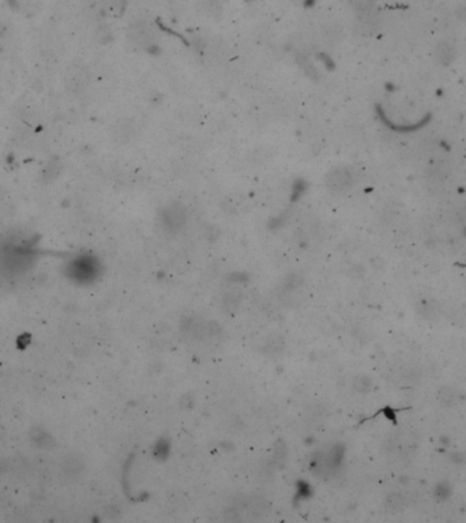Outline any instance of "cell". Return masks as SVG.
I'll list each match as a JSON object with an SVG mask.
<instances>
[{"instance_id":"1","label":"cell","mask_w":466,"mask_h":523,"mask_svg":"<svg viewBox=\"0 0 466 523\" xmlns=\"http://www.w3.org/2000/svg\"><path fill=\"white\" fill-rule=\"evenodd\" d=\"M354 183V174L350 171L349 168L339 167L335 168L330 173L326 176V187L327 190L334 192V194H341L349 190L350 187L353 186Z\"/></svg>"},{"instance_id":"2","label":"cell","mask_w":466,"mask_h":523,"mask_svg":"<svg viewBox=\"0 0 466 523\" xmlns=\"http://www.w3.org/2000/svg\"><path fill=\"white\" fill-rule=\"evenodd\" d=\"M130 37L136 47L144 48V49H149L153 45H155V40H157L154 29L146 22H136V24L132 25L131 30H130Z\"/></svg>"},{"instance_id":"3","label":"cell","mask_w":466,"mask_h":523,"mask_svg":"<svg viewBox=\"0 0 466 523\" xmlns=\"http://www.w3.org/2000/svg\"><path fill=\"white\" fill-rule=\"evenodd\" d=\"M163 221L164 224L169 226L172 229L180 228L184 221H186V213H184V209L182 206L175 205L168 207L165 211L163 213Z\"/></svg>"},{"instance_id":"4","label":"cell","mask_w":466,"mask_h":523,"mask_svg":"<svg viewBox=\"0 0 466 523\" xmlns=\"http://www.w3.org/2000/svg\"><path fill=\"white\" fill-rule=\"evenodd\" d=\"M435 58L438 59L439 63H442L444 66H449V64L454 62L455 59L454 47H451L450 44L447 43L439 44L435 49Z\"/></svg>"},{"instance_id":"5","label":"cell","mask_w":466,"mask_h":523,"mask_svg":"<svg viewBox=\"0 0 466 523\" xmlns=\"http://www.w3.org/2000/svg\"><path fill=\"white\" fill-rule=\"evenodd\" d=\"M135 131L136 128L134 127V124L126 121V123H121V124H119L115 128V135H116L117 140L127 143V142H130L135 136Z\"/></svg>"},{"instance_id":"6","label":"cell","mask_w":466,"mask_h":523,"mask_svg":"<svg viewBox=\"0 0 466 523\" xmlns=\"http://www.w3.org/2000/svg\"><path fill=\"white\" fill-rule=\"evenodd\" d=\"M86 75L82 71H75L74 74L68 75V89L79 92L85 87Z\"/></svg>"},{"instance_id":"7","label":"cell","mask_w":466,"mask_h":523,"mask_svg":"<svg viewBox=\"0 0 466 523\" xmlns=\"http://www.w3.org/2000/svg\"><path fill=\"white\" fill-rule=\"evenodd\" d=\"M405 500L404 497L398 495V493H391L390 496L386 499V507L390 512H400L402 508H404Z\"/></svg>"},{"instance_id":"8","label":"cell","mask_w":466,"mask_h":523,"mask_svg":"<svg viewBox=\"0 0 466 523\" xmlns=\"http://www.w3.org/2000/svg\"><path fill=\"white\" fill-rule=\"evenodd\" d=\"M455 399H457V394H455L454 390H451L450 387H443L439 390L438 401H439L442 405H444V406H451V405H454Z\"/></svg>"},{"instance_id":"9","label":"cell","mask_w":466,"mask_h":523,"mask_svg":"<svg viewBox=\"0 0 466 523\" xmlns=\"http://www.w3.org/2000/svg\"><path fill=\"white\" fill-rule=\"evenodd\" d=\"M202 7L210 16H218L222 12V6L220 0H203Z\"/></svg>"},{"instance_id":"10","label":"cell","mask_w":466,"mask_h":523,"mask_svg":"<svg viewBox=\"0 0 466 523\" xmlns=\"http://www.w3.org/2000/svg\"><path fill=\"white\" fill-rule=\"evenodd\" d=\"M352 7L360 14H367L372 10L375 0H349Z\"/></svg>"},{"instance_id":"11","label":"cell","mask_w":466,"mask_h":523,"mask_svg":"<svg viewBox=\"0 0 466 523\" xmlns=\"http://www.w3.org/2000/svg\"><path fill=\"white\" fill-rule=\"evenodd\" d=\"M417 312H419L423 318H431V316H434L435 315V310H434V306L429 305L428 302L425 301H421L417 305Z\"/></svg>"},{"instance_id":"12","label":"cell","mask_w":466,"mask_h":523,"mask_svg":"<svg viewBox=\"0 0 466 523\" xmlns=\"http://www.w3.org/2000/svg\"><path fill=\"white\" fill-rule=\"evenodd\" d=\"M449 495H450V488H449V485L443 482V484H439L438 486H436L435 497L439 500V501L446 500L447 497H449Z\"/></svg>"}]
</instances>
